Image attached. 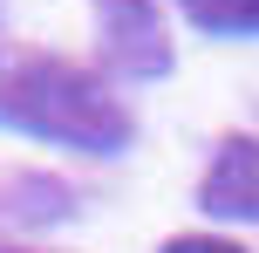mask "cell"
<instances>
[{
  "label": "cell",
  "mask_w": 259,
  "mask_h": 253,
  "mask_svg": "<svg viewBox=\"0 0 259 253\" xmlns=\"http://www.w3.org/2000/svg\"><path fill=\"white\" fill-rule=\"evenodd\" d=\"M0 123L62 151H96V158L130 151V137H137L130 103L103 76H89L82 62H62V55H27V62L0 68Z\"/></svg>",
  "instance_id": "obj_1"
},
{
  "label": "cell",
  "mask_w": 259,
  "mask_h": 253,
  "mask_svg": "<svg viewBox=\"0 0 259 253\" xmlns=\"http://www.w3.org/2000/svg\"><path fill=\"white\" fill-rule=\"evenodd\" d=\"M198 205L211 219H239V226L259 219V137H225L211 151L205 178H198Z\"/></svg>",
  "instance_id": "obj_2"
},
{
  "label": "cell",
  "mask_w": 259,
  "mask_h": 253,
  "mask_svg": "<svg viewBox=\"0 0 259 253\" xmlns=\"http://www.w3.org/2000/svg\"><path fill=\"white\" fill-rule=\"evenodd\" d=\"M205 34H259V0H178Z\"/></svg>",
  "instance_id": "obj_3"
},
{
  "label": "cell",
  "mask_w": 259,
  "mask_h": 253,
  "mask_svg": "<svg viewBox=\"0 0 259 253\" xmlns=\"http://www.w3.org/2000/svg\"><path fill=\"white\" fill-rule=\"evenodd\" d=\"M164 253H246V246L219 240V233H178V240H164Z\"/></svg>",
  "instance_id": "obj_4"
}]
</instances>
